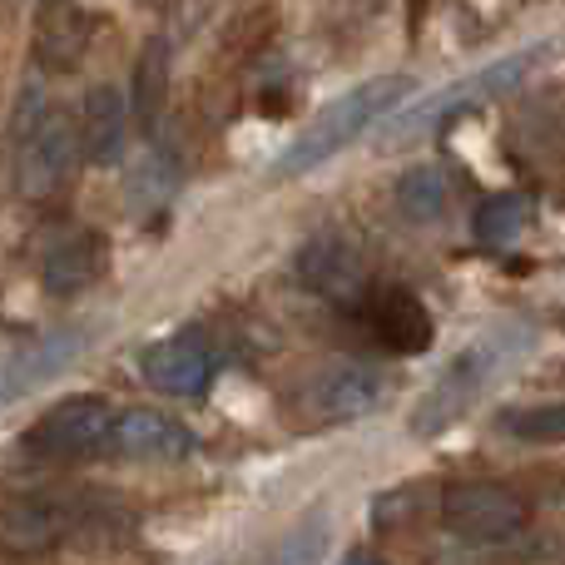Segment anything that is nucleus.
<instances>
[{
	"label": "nucleus",
	"mask_w": 565,
	"mask_h": 565,
	"mask_svg": "<svg viewBox=\"0 0 565 565\" xmlns=\"http://www.w3.org/2000/svg\"><path fill=\"white\" fill-rule=\"evenodd\" d=\"M99 268H105V238H99L95 228H70V234H60L55 244L45 248L40 282H45V292H55V298H75V292H85L89 282L99 278Z\"/></svg>",
	"instance_id": "nucleus-13"
},
{
	"label": "nucleus",
	"mask_w": 565,
	"mask_h": 565,
	"mask_svg": "<svg viewBox=\"0 0 565 565\" xmlns=\"http://www.w3.org/2000/svg\"><path fill=\"white\" fill-rule=\"evenodd\" d=\"M526 224H531V194H516V189L481 199L477 214H471V234H477V244H487V248L516 244Z\"/></svg>",
	"instance_id": "nucleus-19"
},
{
	"label": "nucleus",
	"mask_w": 565,
	"mask_h": 565,
	"mask_svg": "<svg viewBox=\"0 0 565 565\" xmlns=\"http://www.w3.org/2000/svg\"><path fill=\"white\" fill-rule=\"evenodd\" d=\"M85 342H89V328H55L45 338L25 342V348H10L0 358V412L10 402L30 397L35 387H45V382H55L65 367H75Z\"/></svg>",
	"instance_id": "nucleus-8"
},
{
	"label": "nucleus",
	"mask_w": 565,
	"mask_h": 565,
	"mask_svg": "<svg viewBox=\"0 0 565 565\" xmlns=\"http://www.w3.org/2000/svg\"><path fill=\"white\" fill-rule=\"evenodd\" d=\"M551 55H556V45H551V40H541V45H526V50H511V55L491 60V65H481V70H467L461 79H451V85L422 95L417 105L392 109V115L377 125V149L422 145V139L441 135L451 119H467V115H477V109L497 105V99H507L511 89L526 85V79L536 75V70L546 65Z\"/></svg>",
	"instance_id": "nucleus-1"
},
{
	"label": "nucleus",
	"mask_w": 565,
	"mask_h": 565,
	"mask_svg": "<svg viewBox=\"0 0 565 565\" xmlns=\"http://www.w3.org/2000/svg\"><path fill=\"white\" fill-rule=\"evenodd\" d=\"M328 551V516H308L302 526H292L278 546H268L254 565H318Z\"/></svg>",
	"instance_id": "nucleus-22"
},
{
	"label": "nucleus",
	"mask_w": 565,
	"mask_h": 565,
	"mask_svg": "<svg viewBox=\"0 0 565 565\" xmlns=\"http://www.w3.org/2000/svg\"><path fill=\"white\" fill-rule=\"evenodd\" d=\"M169 65H174V50L164 35H149L145 50L135 60V85H129V125H139L145 135H154L159 119L169 105Z\"/></svg>",
	"instance_id": "nucleus-17"
},
{
	"label": "nucleus",
	"mask_w": 565,
	"mask_h": 565,
	"mask_svg": "<svg viewBox=\"0 0 565 565\" xmlns=\"http://www.w3.org/2000/svg\"><path fill=\"white\" fill-rule=\"evenodd\" d=\"M342 565H377V561H367V556H348Z\"/></svg>",
	"instance_id": "nucleus-23"
},
{
	"label": "nucleus",
	"mask_w": 565,
	"mask_h": 565,
	"mask_svg": "<svg viewBox=\"0 0 565 565\" xmlns=\"http://www.w3.org/2000/svg\"><path fill=\"white\" fill-rule=\"evenodd\" d=\"M109 451H119L129 461H179L194 451V431L159 407H129L115 417Z\"/></svg>",
	"instance_id": "nucleus-12"
},
{
	"label": "nucleus",
	"mask_w": 565,
	"mask_h": 565,
	"mask_svg": "<svg viewBox=\"0 0 565 565\" xmlns=\"http://www.w3.org/2000/svg\"><path fill=\"white\" fill-rule=\"evenodd\" d=\"M397 209L412 224H431L447 209V174L437 164H417L397 179Z\"/></svg>",
	"instance_id": "nucleus-20"
},
{
	"label": "nucleus",
	"mask_w": 565,
	"mask_h": 565,
	"mask_svg": "<svg viewBox=\"0 0 565 565\" xmlns=\"http://www.w3.org/2000/svg\"><path fill=\"white\" fill-rule=\"evenodd\" d=\"M145 377H149V387L169 392V397H204L209 377H214V362H209V352L194 338H174V342L149 348Z\"/></svg>",
	"instance_id": "nucleus-15"
},
{
	"label": "nucleus",
	"mask_w": 565,
	"mask_h": 565,
	"mask_svg": "<svg viewBox=\"0 0 565 565\" xmlns=\"http://www.w3.org/2000/svg\"><path fill=\"white\" fill-rule=\"evenodd\" d=\"M292 282L318 298H352L362 288V254L348 234L338 228H318L312 238H302L292 254Z\"/></svg>",
	"instance_id": "nucleus-10"
},
{
	"label": "nucleus",
	"mask_w": 565,
	"mask_h": 565,
	"mask_svg": "<svg viewBox=\"0 0 565 565\" xmlns=\"http://www.w3.org/2000/svg\"><path fill=\"white\" fill-rule=\"evenodd\" d=\"M89 45V15L75 6V0H45L35 20V60L45 70H70L79 65Z\"/></svg>",
	"instance_id": "nucleus-16"
},
{
	"label": "nucleus",
	"mask_w": 565,
	"mask_h": 565,
	"mask_svg": "<svg viewBox=\"0 0 565 565\" xmlns=\"http://www.w3.org/2000/svg\"><path fill=\"white\" fill-rule=\"evenodd\" d=\"M407 95H412V75H377V79L352 85L348 95H338L332 105H322L318 115L298 129V139L278 154L274 174L292 179V174H312V169H322L348 145H358L367 129H377L392 109H402Z\"/></svg>",
	"instance_id": "nucleus-3"
},
{
	"label": "nucleus",
	"mask_w": 565,
	"mask_h": 565,
	"mask_svg": "<svg viewBox=\"0 0 565 565\" xmlns=\"http://www.w3.org/2000/svg\"><path fill=\"white\" fill-rule=\"evenodd\" d=\"M382 402V372L367 362H328L292 392V417L308 427H348Z\"/></svg>",
	"instance_id": "nucleus-4"
},
{
	"label": "nucleus",
	"mask_w": 565,
	"mask_h": 565,
	"mask_svg": "<svg viewBox=\"0 0 565 565\" xmlns=\"http://www.w3.org/2000/svg\"><path fill=\"white\" fill-rule=\"evenodd\" d=\"M79 154L89 164H119L129 145V99L115 85H95L79 109Z\"/></svg>",
	"instance_id": "nucleus-14"
},
{
	"label": "nucleus",
	"mask_w": 565,
	"mask_h": 565,
	"mask_svg": "<svg viewBox=\"0 0 565 565\" xmlns=\"http://www.w3.org/2000/svg\"><path fill=\"white\" fill-rule=\"evenodd\" d=\"M119 412L105 397H65L25 431V451L45 461H75L109 451V431H115Z\"/></svg>",
	"instance_id": "nucleus-5"
},
{
	"label": "nucleus",
	"mask_w": 565,
	"mask_h": 565,
	"mask_svg": "<svg viewBox=\"0 0 565 565\" xmlns=\"http://www.w3.org/2000/svg\"><path fill=\"white\" fill-rule=\"evenodd\" d=\"M79 526V507L60 497H15L0 501V551L6 556H45Z\"/></svg>",
	"instance_id": "nucleus-9"
},
{
	"label": "nucleus",
	"mask_w": 565,
	"mask_h": 565,
	"mask_svg": "<svg viewBox=\"0 0 565 565\" xmlns=\"http://www.w3.org/2000/svg\"><path fill=\"white\" fill-rule=\"evenodd\" d=\"M75 159H79L75 119L60 115V109H45V119L15 139V194L50 199L70 179Z\"/></svg>",
	"instance_id": "nucleus-7"
},
{
	"label": "nucleus",
	"mask_w": 565,
	"mask_h": 565,
	"mask_svg": "<svg viewBox=\"0 0 565 565\" xmlns=\"http://www.w3.org/2000/svg\"><path fill=\"white\" fill-rule=\"evenodd\" d=\"M441 521L451 536L471 541V546H501L526 531V507L516 491L497 487V481H457L441 497Z\"/></svg>",
	"instance_id": "nucleus-6"
},
{
	"label": "nucleus",
	"mask_w": 565,
	"mask_h": 565,
	"mask_svg": "<svg viewBox=\"0 0 565 565\" xmlns=\"http://www.w3.org/2000/svg\"><path fill=\"white\" fill-rule=\"evenodd\" d=\"M129 209H135L139 218H149V214H159V209L174 199V189H179V164H174V154L169 149H159V145H149L145 154H139V164L129 169Z\"/></svg>",
	"instance_id": "nucleus-18"
},
{
	"label": "nucleus",
	"mask_w": 565,
	"mask_h": 565,
	"mask_svg": "<svg viewBox=\"0 0 565 565\" xmlns=\"http://www.w3.org/2000/svg\"><path fill=\"white\" fill-rule=\"evenodd\" d=\"M362 322H367L372 342H382L387 352H427L431 338H437L427 302L402 282H387V288L372 292L367 308H362Z\"/></svg>",
	"instance_id": "nucleus-11"
},
{
	"label": "nucleus",
	"mask_w": 565,
	"mask_h": 565,
	"mask_svg": "<svg viewBox=\"0 0 565 565\" xmlns=\"http://www.w3.org/2000/svg\"><path fill=\"white\" fill-rule=\"evenodd\" d=\"M536 332L526 322H501V328H487L481 338H471L447 367L431 377V387L412 402L407 412V431L412 437H441L447 427H457L511 367L531 352Z\"/></svg>",
	"instance_id": "nucleus-2"
},
{
	"label": "nucleus",
	"mask_w": 565,
	"mask_h": 565,
	"mask_svg": "<svg viewBox=\"0 0 565 565\" xmlns=\"http://www.w3.org/2000/svg\"><path fill=\"white\" fill-rule=\"evenodd\" d=\"M497 427L516 441H565V402H541V407H507Z\"/></svg>",
	"instance_id": "nucleus-21"
}]
</instances>
